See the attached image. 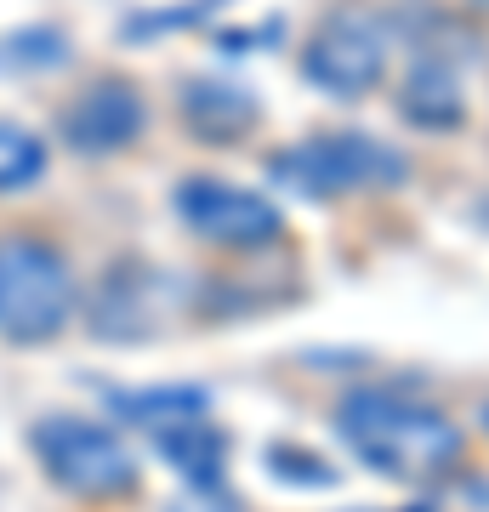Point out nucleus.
Instances as JSON below:
<instances>
[{"label": "nucleus", "mask_w": 489, "mask_h": 512, "mask_svg": "<svg viewBox=\"0 0 489 512\" xmlns=\"http://www.w3.org/2000/svg\"><path fill=\"white\" fill-rule=\"evenodd\" d=\"M342 439L359 450L364 467L399 478V484H438L461 467V427L438 404L399 399V393H353L336 410Z\"/></svg>", "instance_id": "1"}, {"label": "nucleus", "mask_w": 489, "mask_h": 512, "mask_svg": "<svg viewBox=\"0 0 489 512\" xmlns=\"http://www.w3.org/2000/svg\"><path fill=\"white\" fill-rule=\"evenodd\" d=\"M74 313V274L52 239H0V336L6 342H52Z\"/></svg>", "instance_id": "2"}, {"label": "nucleus", "mask_w": 489, "mask_h": 512, "mask_svg": "<svg viewBox=\"0 0 489 512\" xmlns=\"http://www.w3.org/2000/svg\"><path fill=\"white\" fill-rule=\"evenodd\" d=\"M35 456L46 478L80 501H109L137 484V456L126 439L91 416H46L35 427Z\"/></svg>", "instance_id": "3"}, {"label": "nucleus", "mask_w": 489, "mask_h": 512, "mask_svg": "<svg viewBox=\"0 0 489 512\" xmlns=\"http://www.w3.org/2000/svg\"><path fill=\"white\" fill-rule=\"evenodd\" d=\"M404 154L381 137H364V131H325V137H308V143L273 154V177L290 183L296 194H359V188H393L404 183Z\"/></svg>", "instance_id": "4"}, {"label": "nucleus", "mask_w": 489, "mask_h": 512, "mask_svg": "<svg viewBox=\"0 0 489 512\" xmlns=\"http://www.w3.org/2000/svg\"><path fill=\"white\" fill-rule=\"evenodd\" d=\"M387 57H393V23L376 6H342L313 29L302 74L330 97H364L370 86H381Z\"/></svg>", "instance_id": "5"}, {"label": "nucleus", "mask_w": 489, "mask_h": 512, "mask_svg": "<svg viewBox=\"0 0 489 512\" xmlns=\"http://www.w3.org/2000/svg\"><path fill=\"white\" fill-rule=\"evenodd\" d=\"M177 211L200 239L228 245V251H256V245L279 239V228H285L273 200H262L256 188L217 183V177H188L177 188Z\"/></svg>", "instance_id": "6"}, {"label": "nucleus", "mask_w": 489, "mask_h": 512, "mask_svg": "<svg viewBox=\"0 0 489 512\" xmlns=\"http://www.w3.org/2000/svg\"><path fill=\"white\" fill-rule=\"evenodd\" d=\"M137 131H143V97L131 92L126 80H91L63 109V137L74 148H86V154L126 148Z\"/></svg>", "instance_id": "7"}, {"label": "nucleus", "mask_w": 489, "mask_h": 512, "mask_svg": "<svg viewBox=\"0 0 489 512\" xmlns=\"http://www.w3.org/2000/svg\"><path fill=\"white\" fill-rule=\"evenodd\" d=\"M114 410L126 421H137L143 433L165 439V433H177L188 421L211 416V399H205L200 387H143V393H114Z\"/></svg>", "instance_id": "8"}, {"label": "nucleus", "mask_w": 489, "mask_h": 512, "mask_svg": "<svg viewBox=\"0 0 489 512\" xmlns=\"http://www.w3.org/2000/svg\"><path fill=\"white\" fill-rule=\"evenodd\" d=\"M182 109H188V120H194L205 137H234V131H245L256 103L245 92H234L228 80H194V86L182 92Z\"/></svg>", "instance_id": "9"}, {"label": "nucleus", "mask_w": 489, "mask_h": 512, "mask_svg": "<svg viewBox=\"0 0 489 512\" xmlns=\"http://www.w3.org/2000/svg\"><path fill=\"white\" fill-rule=\"evenodd\" d=\"M404 114L421 120V126H455L461 120V86L444 63H416L410 69V86H404Z\"/></svg>", "instance_id": "10"}, {"label": "nucleus", "mask_w": 489, "mask_h": 512, "mask_svg": "<svg viewBox=\"0 0 489 512\" xmlns=\"http://www.w3.org/2000/svg\"><path fill=\"white\" fill-rule=\"evenodd\" d=\"M40 171H46V143L18 120H0V194L29 188Z\"/></svg>", "instance_id": "11"}, {"label": "nucleus", "mask_w": 489, "mask_h": 512, "mask_svg": "<svg viewBox=\"0 0 489 512\" xmlns=\"http://www.w3.org/2000/svg\"><path fill=\"white\" fill-rule=\"evenodd\" d=\"M478 6H489V0H478Z\"/></svg>", "instance_id": "12"}]
</instances>
